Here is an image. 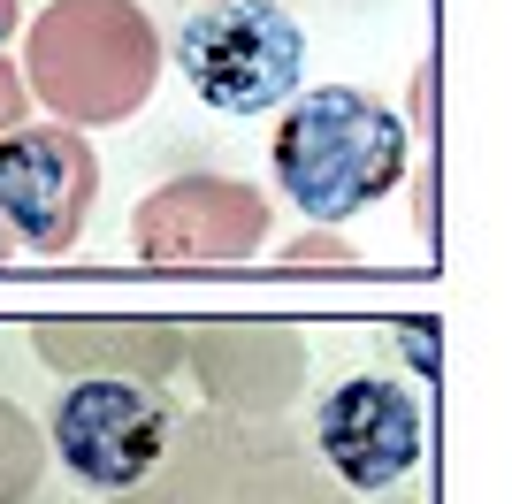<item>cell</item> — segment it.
I'll use <instances>...</instances> for the list:
<instances>
[{
	"label": "cell",
	"mask_w": 512,
	"mask_h": 504,
	"mask_svg": "<svg viewBox=\"0 0 512 504\" xmlns=\"http://www.w3.org/2000/svg\"><path fill=\"white\" fill-rule=\"evenodd\" d=\"M8 252H16V245H8V230H0V260H8Z\"/></svg>",
	"instance_id": "cell-7"
},
{
	"label": "cell",
	"mask_w": 512,
	"mask_h": 504,
	"mask_svg": "<svg viewBox=\"0 0 512 504\" xmlns=\"http://www.w3.org/2000/svg\"><path fill=\"white\" fill-rule=\"evenodd\" d=\"M100 191V161L77 130H8L0 138V230L16 252H69Z\"/></svg>",
	"instance_id": "cell-5"
},
{
	"label": "cell",
	"mask_w": 512,
	"mask_h": 504,
	"mask_svg": "<svg viewBox=\"0 0 512 504\" xmlns=\"http://www.w3.org/2000/svg\"><path fill=\"white\" fill-rule=\"evenodd\" d=\"M176 69L214 115H268L306 77V31L283 0H207L176 23Z\"/></svg>",
	"instance_id": "cell-2"
},
{
	"label": "cell",
	"mask_w": 512,
	"mask_h": 504,
	"mask_svg": "<svg viewBox=\"0 0 512 504\" xmlns=\"http://www.w3.org/2000/svg\"><path fill=\"white\" fill-rule=\"evenodd\" d=\"M413 130L406 115L360 84H314L291 92L276 123V184L306 222H352L360 207L406 184Z\"/></svg>",
	"instance_id": "cell-1"
},
{
	"label": "cell",
	"mask_w": 512,
	"mask_h": 504,
	"mask_svg": "<svg viewBox=\"0 0 512 504\" xmlns=\"http://www.w3.org/2000/svg\"><path fill=\"white\" fill-rule=\"evenodd\" d=\"M16 16H23L16 0H0V54H8V39H16Z\"/></svg>",
	"instance_id": "cell-6"
},
{
	"label": "cell",
	"mask_w": 512,
	"mask_h": 504,
	"mask_svg": "<svg viewBox=\"0 0 512 504\" xmlns=\"http://www.w3.org/2000/svg\"><path fill=\"white\" fill-rule=\"evenodd\" d=\"M46 436H54V459H62L69 482L85 489H130L146 482L153 466L169 459L176 413L153 382L130 375H77L54 390L46 405Z\"/></svg>",
	"instance_id": "cell-3"
},
{
	"label": "cell",
	"mask_w": 512,
	"mask_h": 504,
	"mask_svg": "<svg viewBox=\"0 0 512 504\" xmlns=\"http://www.w3.org/2000/svg\"><path fill=\"white\" fill-rule=\"evenodd\" d=\"M314 451L329 459V474L344 489L383 497V489L406 482L428 451L421 405H413V390L398 375H344L314 405Z\"/></svg>",
	"instance_id": "cell-4"
}]
</instances>
